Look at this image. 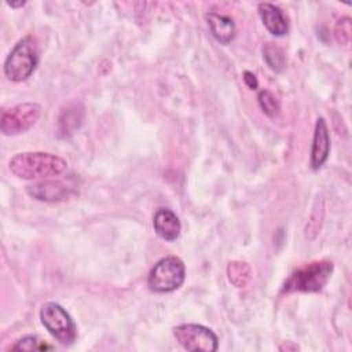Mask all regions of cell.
I'll use <instances>...</instances> for the list:
<instances>
[{
    "label": "cell",
    "mask_w": 352,
    "mask_h": 352,
    "mask_svg": "<svg viewBox=\"0 0 352 352\" xmlns=\"http://www.w3.org/2000/svg\"><path fill=\"white\" fill-rule=\"evenodd\" d=\"M8 168L19 179H45L62 175L67 169V162L51 153L25 151L15 154L10 160Z\"/></svg>",
    "instance_id": "cell-1"
},
{
    "label": "cell",
    "mask_w": 352,
    "mask_h": 352,
    "mask_svg": "<svg viewBox=\"0 0 352 352\" xmlns=\"http://www.w3.org/2000/svg\"><path fill=\"white\" fill-rule=\"evenodd\" d=\"M333 272V263L319 260L307 263L294 270L282 286V293H316L329 282Z\"/></svg>",
    "instance_id": "cell-2"
},
{
    "label": "cell",
    "mask_w": 352,
    "mask_h": 352,
    "mask_svg": "<svg viewBox=\"0 0 352 352\" xmlns=\"http://www.w3.org/2000/svg\"><path fill=\"white\" fill-rule=\"evenodd\" d=\"M38 63V50L33 37L21 38L4 60V74L10 81L28 80Z\"/></svg>",
    "instance_id": "cell-3"
},
{
    "label": "cell",
    "mask_w": 352,
    "mask_h": 352,
    "mask_svg": "<svg viewBox=\"0 0 352 352\" xmlns=\"http://www.w3.org/2000/svg\"><path fill=\"white\" fill-rule=\"evenodd\" d=\"M186 278L184 263L176 256H166L151 268L147 285L155 293H170L179 289Z\"/></svg>",
    "instance_id": "cell-4"
},
{
    "label": "cell",
    "mask_w": 352,
    "mask_h": 352,
    "mask_svg": "<svg viewBox=\"0 0 352 352\" xmlns=\"http://www.w3.org/2000/svg\"><path fill=\"white\" fill-rule=\"evenodd\" d=\"M40 320L48 333L60 344L70 345L76 341V323L62 305L45 302L40 309Z\"/></svg>",
    "instance_id": "cell-5"
},
{
    "label": "cell",
    "mask_w": 352,
    "mask_h": 352,
    "mask_svg": "<svg viewBox=\"0 0 352 352\" xmlns=\"http://www.w3.org/2000/svg\"><path fill=\"white\" fill-rule=\"evenodd\" d=\"M176 341L186 349L192 352H214L219 348L217 336L202 324L183 323L172 329Z\"/></svg>",
    "instance_id": "cell-6"
},
{
    "label": "cell",
    "mask_w": 352,
    "mask_h": 352,
    "mask_svg": "<svg viewBox=\"0 0 352 352\" xmlns=\"http://www.w3.org/2000/svg\"><path fill=\"white\" fill-rule=\"evenodd\" d=\"M41 106L33 102L15 104L1 113L0 131L6 136H15L29 131L40 118Z\"/></svg>",
    "instance_id": "cell-7"
},
{
    "label": "cell",
    "mask_w": 352,
    "mask_h": 352,
    "mask_svg": "<svg viewBox=\"0 0 352 352\" xmlns=\"http://www.w3.org/2000/svg\"><path fill=\"white\" fill-rule=\"evenodd\" d=\"M28 194L41 202H60L70 197L72 187L60 180H41L26 187Z\"/></svg>",
    "instance_id": "cell-8"
},
{
    "label": "cell",
    "mask_w": 352,
    "mask_h": 352,
    "mask_svg": "<svg viewBox=\"0 0 352 352\" xmlns=\"http://www.w3.org/2000/svg\"><path fill=\"white\" fill-rule=\"evenodd\" d=\"M330 154V135L323 117H319L314 129V139L311 147L309 165L312 170H319L327 161Z\"/></svg>",
    "instance_id": "cell-9"
},
{
    "label": "cell",
    "mask_w": 352,
    "mask_h": 352,
    "mask_svg": "<svg viewBox=\"0 0 352 352\" xmlns=\"http://www.w3.org/2000/svg\"><path fill=\"white\" fill-rule=\"evenodd\" d=\"M258 15L261 18L263 25L271 34H274L276 37H282L287 33V30H289L287 19H286L283 11L279 7H276L275 4L260 3L258 4Z\"/></svg>",
    "instance_id": "cell-10"
},
{
    "label": "cell",
    "mask_w": 352,
    "mask_h": 352,
    "mask_svg": "<svg viewBox=\"0 0 352 352\" xmlns=\"http://www.w3.org/2000/svg\"><path fill=\"white\" fill-rule=\"evenodd\" d=\"M153 226L157 235L169 242L176 241L182 230L179 217L170 209H166V208H161L155 212Z\"/></svg>",
    "instance_id": "cell-11"
},
{
    "label": "cell",
    "mask_w": 352,
    "mask_h": 352,
    "mask_svg": "<svg viewBox=\"0 0 352 352\" xmlns=\"http://www.w3.org/2000/svg\"><path fill=\"white\" fill-rule=\"evenodd\" d=\"M84 107L81 103L66 104L58 117V135L60 138H67L73 135L82 124Z\"/></svg>",
    "instance_id": "cell-12"
},
{
    "label": "cell",
    "mask_w": 352,
    "mask_h": 352,
    "mask_svg": "<svg viewBox=\"0 0 352 352\" xmlns=\"http://www.w3.org/2000/svg\"><path fill=\"white\" fill-rule=\"evenodd\" d=\"M208 26L212 33V36L220 43V44H228L234 40L236 29L235 23L230 16L220 15L216 12H209L206 15Z\"/></svg>",
    "instance_id": "cell-13"
},
{
    "label": "cell",
    "mask_w": 352,
    "mask_h": 352,
    "mask_svg": "<svg viewBox=\"0 0 352 352\" xmlns=\"http://www.w3.org/2000/svg\"><path fill=\"white\" fill-rule=\"evenodd\" d=\"M227 278L235 287H245L252 278V268L245 261H230L227 265Z\"/></svg>",
    "instance_id": "cell-14"
},
{
    "label": "cell",
    "mask_w": 352,
    "mask_h": 352,
    "mask_svg": "<svg viewBox=\"0 0 352 352\" xmlns=\"http://www.w3.org/2000/svg\"><path fill=\"white\" fill-rule=\"evenodd\" d=\"M263 58L265 63L270 66L271 70L274 72H282L286 63L285 54L282 48L275 45L274 43H265L263 47Z\"/></svg>",
    "instance_id": "cell-15"
},
{
    "label": "cell",
    "mask_w": 352,
    "mask_h": 352,
    "mask_svg": "<svg viewBox=\"0 0 352 352\" xmlns=\"http://www.w3.org/2000/svg\"><path fill=\"white\" fill-rule=\"evenodd\" d=\"M257 100H258V106L263 110L264 114H267L268 117H275L279 110H280V104L278 102V99L275 98V95L268 91V89H263L258 92L257 95Z\"/></svg>",
    "instance_id": "cell-16"
},
{
    "label": "cell",
    "mask_w": 352,
    "mask_h": 352,
    "mask_svg": "<svg viewBox=\"0 0 352 352\" xmlns=\"http://www.w3.org/2000/svg\"><path fill=\"white\" fill-rule=\"evenodd\" d=\"M322 219H323V205L320 202V206H319V201H316V205L314 208V212L311 213V217L308 220V224L305 227V235L307 238L309 239H314L316 236V234L319 232L320 230V226H322Z\"/></svg>",
    "instance_id": "cell-17"
},
{
    "label": "cell",
    "mask_w": 352,
    "mask_h": 352,
    "mask_svg": "<svg viewBox=\"0 0 352 352\" xmlns=\"http://www.w3.org/2000/svg\"><path fill=\"white\" fill-rule=\"evenodd\" d=\"M334 36L336 40L342 44V45H348L351 41V36H352V23H351V18L345 16L338 19V22L334 26Z\"/></svg>",
    "instance_id": "cell-18"
},
{
    "label": "cell",
    "mask_w": 352,
    "mask_h": 352,
    "mask_svg": "<svg viewBox=\"0 0 352 352\" xmlns=\"http://www.w3.org/2000/svg\"><path fill=\"white\" fill-rule=\"evenodd\" d=\"M12 351H41V349H51L50 345L41 342L36 336H26L16 341V344L11 348Z\"/></svg>",
    "instance_id": "cell-19"
},
{
    "label": "cell",
    "mask_w": 352,
    "mask_h": 352,
    "mask_svg": "<svg viewBox=\"0 0 352 352\" xmlns=\"http://www.w3.org/2000/svg\"><path fill=\"white\" fill-rule=\"evenodd\" d=\"M243 82L246 84V87L249 89H257V87H258V81H257L256 76L249 70L243 72Z\"/></svg>",
    "instance_id": "cell-20"
},
{
    "label": "cell",
    "mask_w": 352,
    "mask_h": 352,
    "mask_svg": "<svg viewBox=\"0 0 352 352\" xmlns=\"http://www.w3.org/2000/svg\"><path fill=\"white\" fill-rule=\"evenodd\" d=\"M7 6H10V7H12V8H16V7L25 6V1H19V3H10V1H7Z\"/></svg>",
    "instance_id": "cell-21"
}]
</instances>
